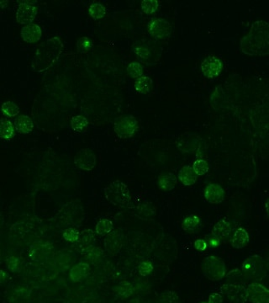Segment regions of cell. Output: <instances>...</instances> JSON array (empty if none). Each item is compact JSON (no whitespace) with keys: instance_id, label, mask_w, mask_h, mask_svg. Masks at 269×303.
<instances>
[{"instance_id":"6da1fadb","label":"cell","mask_w":269,"mask_h":303,"mask_svg":"<svg viewBox=\"0 0 269 303\" xmlns=\"http://www.w3.org/2000/svg\"><path fill=\"white\" fill-rule=\"evenodd\" d=\"M240 49L247 56L269 54V23L257 21L251 26L250 31L241 38Z\"/></svg>"},{"instance_id":"7a4b0ae2","label":"cell","mask_w":269,"mask_h":303,"mask_svg":"<svg viewBox=\"0 0 269 303\" xmlns=\"http://www.w3.org/2000/svg\"><path fill=\"white\" fill-rule=\"evenodd\" d=\"M64 43L59 37H52L38 46L31 62V68L36 73L49 69L61 56Z\"/></svg>"},{"instance_id":"3957f363","label":"cell","mask_w":269,"mask_h":303,"mask_svg":"<svg viewBox=\"0 0 269 303\" xmlns=\"http://www.w3.org/2000/svg\"><path fill=\"white\" fill-rule=\"evenodd\" d=\"M105 195L108 201L119 207H127L131 203L129 188L120 180L113 181L105 189Z\"/></svg>"},{"instance_id":"277c9868","label":"cell","mask_w":269,"mask_h":303,"mask_svg":"<svg viewBox=\"0 0 269 303\" xmlns=\"http://www.w3.org/2000/svg\"><path fill=\"white\" fill-rule=\"evenodd\" d=\"M241 272L246 281L258 282L262 280L266 275L265 262L262 257L254 254L242 263Z\"/></svg>"},{"instance_id":"5b68a950","label":"cell","mask_w":269,"mask_h":303,"mask_svg":"<svg viewBox=\"0 0 269 303\" xmlns=\"http://www.w3.org/2000/svg\"><path fill=\"white\" fill-rule=\"evenodd\" d=\"M202 272L211 280H220L225 276V266L220 258L208 256L202 261Z\"/></svg>"},{"instance_id":"8992f818","label":"cell","mask_w":269,"mask_h":303,"mask_svg":"<svg viewBox=\"0 0 269 303\" xmlns=\"http://www.w3.org/2000/svg\"><path fill=\"white\" fill-rule=\"evenodd\" d=\"M138 129V122L133 115L119 116L115 120L114 130L119 138L127 139L133 136Z\"/></svg>"},{"instance_id":"52a82bcc","label":"cell","mask_w":269,"mask_h":303,"mask_svg":"<svg viewBox=\"0 0 269 303\" xmlns=\"http://www.w3.org/2000/svg\"><path fill=\"white\" fill-rule=\"evenodd\" d=\"M220 290L231 303H246L247 301V292L243 285L225 283Z\"/></svg>"},{"instance_id":"ba28073f","label":"cell","mask_w":269,"mask_h":303,"mask_svg":"<svg viewBox=\"0 0 269 303\" xmlns=\"http://www.w3.org/2000/svg\"><path fill=\"white\" fill-rule=\"evenodd\" d=\"M203 140L196 134H183L178 142V148L181 152L198 153L203 149Z\"/></svg>"},{"instance_id":"9c48e42d","label":"cell","mask_w":269,"mask_h":303,"mask_svg":"<svg viewBox=\"0 0 269 303\" xmlns=\"http://www.w3.org/2000/svg\"><path fill=\"white\" fill-rule=\"evenodd\" d=\"M148 31L157 40H166L172 33V26L168 21L157 18L152 19L148 26Z\"/></svg>"},{"instance_id":"30bf717a","label":"cell","mask_w":269,"mask_h":303,"mask_svg":"<svg viewBox=\"0 0 269 303\" xmlns=\"http://www.w3.org/2000/svg\"><path fill=\"white\" fill-rule=\"evenodd\" d=\"M97 158L95 153L89 148H84L77 152L74 157L76 167L85 171H91L96 167Z\"/></svg>"},{"instance_id":"8fae6325","label":"cell","mask_w":269,"mask_h":303,"mask_svg":"<svg viewBox=\"0 0 269 303\" xmlns=\"http://www.w3.org/2000/svg\"><path fill=\"white\" fill-rule=\"evenodd\" d=\"M247 301L253 303H269V290L258 282H253L246 287Z\"/></svg>"},{"instance_id":"7c38bea8","label":"cell","mask_w":269,"mask_h":303,"mask_svg":"<svg viewBox=\"0 0 269 303\" xmlns=\"http://www.w3.org/2000/svg\"><path fill=\"white\" fill-rule=\"evenodd\" d=\"M37 15V8L33 3L22 2L16 10V21L22 25H29Z\"/></svg>"},{"instance_id":"4fadbf2b","label":"cell","mask_w":269,"mask_h":303,"mask_svg":"<svg viewBox=\"0 0 269 303\" xmlns=\"http://www.w3.org/2000/svg\"><path fill=\"white\" fill-rule=\"evenodd\" d=\"M223 64L220 59L215 56H209L202 62L200 69L204 77L208 78H216L222 71Z\"/></svg>"},{"instance_id":"5bb4252c","label":"cell","mask_w":269,"mask_h":303,"mask_svg":"<svg viewBox=\"0 0 269 303\" xmlns=\"http://www.w3.org/2000/svg\"><path fill=\"white\" fill-rule=\"evenodd\" d=\"M105 249L110 254H116L123 246V235L119 231L113 230L106 236L105 239Z\"/></svg>"},{"instance_id":"9a60e30c","label":"cell","mask_w":269,"mask_h":303,"mask_svg":"<svg viewBox=\"0 0 269 303\" xmlns=\"http://www.w3.org/2000/svg\"><path fill=\"white\" fill-rule=\"evenodd\" d=\"M224 189L218 184H210L204 190V198L211 204H219L225 199Z\"/></svg>"},{"instance_id":"2e32d148","label":"cell","mask_w":269,"mask_h":303,"mask_svg":"<svg viewBox=\"0 0 269 303\" xmlns=\"http://www.w3.org/2000/svg\"><path fill=\"white\" fill-rule=\"evenodd\" d=\"M42 29L36 24H29L22 29V39L27 43H36L42 37Z\"/></svg>"},{"instance_id":"e0dca14e","label":"cell","mask_w":269,"mask_h":303,"mask_svg":"<svg viewBox=\"0 0 269 303\" xmlns=\"http://www.w3.org/2000/svg\"><path fill=\"white\" fill-rule=\"evenodd\" d=\"M232 230L231 223L226 219H222L214 226L212 229V237H216L221 242L230 237Z\"/></svg>"},{"instance_id":"ac0fdd59","label":"cell","mask_w":269,"mask_h":303,"mask_svg":"<svg viewBox=\"0 0 269 303\" xmlns=\"http://www.w3.org/2000/svg\"><path fill=\"white\" fill-rule=\"evenodd\" d=\"M134 213L138 218L142 220H150L156 214L154 206L150 202H139L136 207H134Z\"/></svg>"},{"instance_id":"d6986e66","label":"cell","mask_w":269,"mask_h":303,"mask_svg":"<svg viewBox=\"0 0 269 303\" xmlns=\"http://www.w3.org/2000/svg\"><path fill=\"white\" fill-rule=\"evenodd\" d=\"M249 234L246 229L240 228L236 230L234 234L232 235L231 239V244L234 249H241L246 247L249 243Z\"/></svg>"},{"instance_id":"ffe728a7","label":"cell","mask_w":269,"mask_h":303,"mask_svg":"<svg viewBox=\"0 0 269 303\" xmlns=\"http://www.w3.org/2000/svg\"><path fill=\"white\" fill-rule=\"evenodd\" d=\"M178 177L181 183L186 186H192L195 184L198 179L197 174L190 165L183 166L178 172Z\"/></svg>"},{"instance_id":"44dd1931","label":"cell","mask_w":269,"mask_h":303,"mask_svg":"<svg viewBox=\"0 0 269 303\" xmlns=\"http://www.w3.org/2000/svg\"><path fill=\"white\" fill-rule=\"evenodd\" d=\"M95 239L96 238H95V233L94 231L91 229H86L82 231V233H80L77 243L80 249H82V251L85 252L87 249L94 246Z\"/></svg>"},{"instance_id":"7402d4cb","label":"cell","mask_w":269,"mask_h":303,"mask_svg":"<svg viewBox=\"0 0 269 303\" xmlns=\"http://www.w3.org/2000/svg\"><path fill=\"white\" fill-rule=\"evenodd\" d=\"M15 129L22 134L31 133L34 128V123L31 117L27 115H19L14 123Z\"/></svg>"},{"instance_id":"603a6c76","label":"cell","mask_w":269,"mask_h":303,"mask_svg":"<svg viewBox=\"0 0 269 303\" xmlns=\"http://www.w3.org/2000/svg\"><path fill=\"white\" fill-rule=\"evenodd\" d=\"M178 183V179L172 173H165L160 175L158 178V186L160 190L163 191H172L175 188Z\"/></svg>"},{"instance_id":"cb8c5ba5","label":"cell","mask_w":269,"mask_h":303,"mask_svg":"<svg viewBox=\"0 0 269 303\" xmlns=\"http://www.w3.org/2000/svg\"><path fill=\"white\" fill-rule=\"evenodd\" d=\"M90 272V267L86 263L77 264V266H74L71 270L70 276L71 279L73 281H79V280L85 279L89 275Z\"/></svg>"},{"instance_id":"d4e9b609","label":"cell","mask_w":269,"mask_h":303,"mask_svg":"<svg viewBox=\"0 0 269 303\" xmlns=\"http://www.w3.org/2000/svg\"><path fill=\"white\" fill-rule=\"evenodd\" d=\"M152 85L153 83L150 77L142 76L135 81L134 87H135V90L139 94H148L152 90Z\"/></svg>"},{"instance_id":"484cf974","label":"cell","mask_w":269,"mask_h":303,"mask_svg":"<svg viewBox=\"0 0 269 303\" xmlns=\"http://www.w3.org/2000/svg\"><path fill=\"white\" fill-rule=\"evenodd\" d=\"M14 134V127L10 120L0 119V138L10 139Z\"/></svg>"},{"instance_id":"4316f807","label":"cell","mask_w":269,"mask_h":303,"mask_svg":"<svg viewBox=\"0 0 269 303\" xmlns=\"http://www.w3.org/2000/svg\"><path fill=\"white\" fill-rule=\"evenodd\" d=\"M89 126V120L85 116L81 115H75L71 120V127L76 132H82Z\"/></svg>"},{"instance_id":"83f0119b","label":"cell","mask_w":269,"mask_h":303,"mask_svg":"<svg viewBox=\"0 0 269 303\" xmlns=\"http://www.w3.org/2000/svg\"><path fill=\"white\" fill-rule=\"evenodd\" d=\"M134 52H136V56L143 61L150 60L152 56V52L148 45L144 43H137L134 47Z\"/></svg>"},{"instance_id":"f1b7e54d","label":"cell","mask_w":269,"mask_h":303,"mask_svg":"<svg viewBox=\"0 0 269 303\" xmlns=\"http://www.w3.org/2000/svg\"><path fill=\"white\" fill-rule=\"evenodd\" d=\"M114 230L112 221L109 219H101L98 221L95 227V231L98 235L107 236Z\"/></svg>"},{"instance_id":"f546056e","label":"cell","mask_w":269,"mask_h":303,"mask_svg":"<svg viewBox=\"0 0 269 303\" xmlns=\"http://www.w3.org/2000/svg\"><path fill=\"white\" fill-rule=\"evenodd\" d=\"M200 225V218L196 215L187 216L182 223V228L186 232H193Z\"/></svg>"},{"instance_id":"4dcf8cb0","label":"cell","mask_w":269,"mask_h":303,"mask_svg":"<svg viewBox=\"0 0 269 303\" xmlns=\"http://www.w3.org/2000/svg\"><path fill=\"white\" fill-rule=\"evenodd\" d=\"M89 14L94 19H103L106 14V9L100 3H93L89 8Z\"/></svg>"},{"instance_id":"1f68e13d","label":"cell","mask_w":269,"mask_h":303,"mask_svg":"<svg viewBox=\"0 0 269 303\" xmlns=\"http://www.w3.org/2000/svg\"><path fill=\"white\" fill-rule=\"evenodd\" d=\"M1 110H2L3 113L9 117H14L17 115H19V107L13 101H7V102L3 104Z\"/></svg>"},{"instance_id":"d6a6232c","label":"cell","mask_w":269,"mask_h":303,"mask_svg":"<svg viewBox=\"0 0 269 303\" xmlns=\"http://www.w3.org/2000/svg\"><path fill=\"white\" fill-rule=\"evenodd\" d=\"M227 283H232V284H243L244 282H246V279L244 278L241 269H235L226 275Z\"/></svg>"},{"instance_id":"836d02e7","label":"cell","mask_w":269,"mask_h":303,"mask_svg":"<svg viewBox=\"0 0 269 303\" xmlns=\"http://www.w3.org/2000/svg\"><path fill=\"white\" fill-rule=\"evenodd\" d=\"M159 5L160 3L157 0H145L141 2L140 7L144 14H152L157 11Z\"/></svg>"},{"instance_id":"e575fe53","label":"cell","mask_w":269,"mask_h":303,"mask_svg":"<svg viewBox=\"0 0 269 303\" xmlns=\"http://www.w3.org/2000/svg\"><path fill=\"white\" fill-rule=\"evenodd\" d=\"M193 169L195 172V174H197V176H202L204 174H207L210 169V166L209 164L206 160L202 159V158H199L197 159L193 165Z\"/></svg>"},{"instance_id":"d590c367","label":"cell","mask_w":269,"mask_h":303,"mask_svg":"<svg viewBox=\"0 0 269 303\" xmlns=\"http://www.w3.org/2000/svg\"><path fill=\"white\" fill-rule=\"evenodd\" d=\"M85 258L87 260L90 261L92 263H96L97 261L100 259L101 257L103 255V253L98 248L93 247L89 248L84 252Z\"/></svg>"},{"instance_id":"8d00e7d4","label":"cell","mask_w":269,"mask_h":303,"mask_svg":"<svg viewBox=\"0 0 269 303\" xmlns=\"http://www.w3.org/2000/svg\"><path fill=\"white\" fill-rule=\"evenodd\" d=\"M127 72L131 78H136V79L142 77L143 73H144L142 65L137 62L131 63L127 67Z\"/></svg>"},{"instance_id":"74e56055","label":"cell","mask_w":269,"mask_h":303,"mask_svg":"<svg viewBox=\"0 0 269 303\" xmlns=\"http://www.w3.org/2000/svg\"><path fill=\"white\" fill-rule=\"evenodd\" d=\"M93 47V42L89 37H81L77 41V51L81 54H85L89 52Z\"/></svg>"},{"instance_id":"f35d334b","label":"cell","mask_w":269,"mask_h":303,"mask_svg":"<svg viewBox=\"0 0 269 303\" xmlns=\"http://www.w3.org/2000/svg\"><path fill=\"white\" fill-rule=\"evenodd\" d=\"M79 231L74 228H69L66 229L64 233V239L68 242L76 243L79 238Z\"/></svg>"},{"instance_id":"ab89813d","label":"cell","mask_w":269,"mask_h":303,"mask_svg":"<svg viewBox=\"0 0 269 303\" xmlns=\"http://www.w3.org/2000/svg\"><path fill=\"white\" fill-rule=\"evenodd\" d=\"M160 303H179V301L174 292H166L160 296Z\"/></svg>"},{"instance_id":"60d3db41","label":"cell","mask_w":269,"mask_h":303,"mask_svg":"<svg viewBox=\"0 0 269 303\" xmlns=\"http://www.w3.org/2000/svg\"><path fill=\"white\" fill-rule=\"evenodd\" d=\"M152 270H153V266L151 262H148V261H144L139 266V273L142 276H148L150 275Z\"/></svg>"},{"instance_id":"b9f144b4","label":"cell","mask_w":269,"mask_h":303,"mask_svg":"<svg viewBox=\"0 0 269 303\" xmlns=\"http://www.w3.org/2000/svg\"><path fill=\"white\" fill-rule=\"evenodd\" d=\"M119 292V293H120V295H122V296H130V295L131 294V292H132V287H131V285L129 284V283H126V284L120 285Z\"/></svg>"},{"instance_id":"7bdbcfd3","label":"cell","mask_w":269,"mask_h":303,"mask_svg":"<svg viewBox=\"0 0 269 303\" xmlns=\"http://www.w3.org/2000/svg\"><path fill=\"white\" fill-rule=\"evenodd\" d=\"M223 297L220 294L212 293L211 296H209L208 303H222Z\"/></svg>"},{"instance_id":"ee69618b","label":"cell","mask_w":269,"mask_h":303,"mask_svg":"<svg viewBox=\"0 0 269 303\" xmlns=\"http://www.w3.org/2000/svg\"><path fill=\"white\" fill-rule=\"evenodd\" d=\"M194 248L199 251H204L207 248V243L204 239H197L194 242Z\"/></svg>"},{"instance_id":"f6af8a7d","label":"cell","mask_w":269,"mask_h":303,"mask_svg":"<svg viewBox=\"0 0 269 303\" xmlns=\"http://www.w3.org/2000/svg\"><path fill=\"white\" fill-rule=\"evenodd\" d=\"M220 241L217 239L216 237H212L209 240V245H211V247H216L218 245H220Z\"/></svg>"},{"instance_id":"bcb514c9","label":"cell","mask_w":269,"mask_h":303,"mask_svg":"<svg viewBox=\"0 0 269 303\" xmlns=\"http://www.w3.org/2000/svg\"><path fill=\"white\" fill-rule=\"evenodd\" d=\"M7 274L5 271H3V270H0V284H2L4 282H5L6 279H7Z\"/></svg>"},{"instance_id":"7dc6e473","label":"cell","mask_w":269,"mask_h":303,"mask_svg":"<svg viewBox=\"0 0 269 303\" xmlns=\"http://www.w3.org/2000/svg\"><path fill=\"white\" fill-rule=\"evenodd\" d=\"M8 2H4V1H0V8H5L7 6Z\"/></svg>"},{"instance_id":"c3c4849f","label":"cell","mask_w":269,"mask_h":303,"mask_svg":"<svg viewBox=\"0 0 269 303\" xmlns=\"http://www.w3.org/2000/svg\"><path fill=\"white\" fill-rule=\"evenodd\" d=\"M265 208H266V212H267V215L269 216V200L266 202V204H265Z\"/></svg>"},{"instance_id":"681fc988","label":"cell","mask_w":269,"mask_h":303,"mask_svg":"<svg viewBox=\"0 0 269 303\" xmlns=\"http://www.w3.org/2000/svg\"><path fill=\"white\" fill-rule=\"evenodd\" d=\"M3 224V218H2V215L0 213V227Z\"/></svg>"},{"instance_id":"f907efd6","label":"cell","mask_w":269,"mask_h":303,"mask_svg":"<svg viewBox=\"0 0 269 303\" xmlns=\"http://www.w3.org/2000/svg\"><path fill=\"white\" fill-rule=\"evenodd\" d=\"M201 303H207V302H201Z\"/></svg>"}]
</instances>
